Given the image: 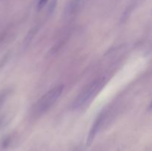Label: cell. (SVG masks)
Here are the masks:
<instances>
[{"label":"cell","instance_id":"obj_1","mask_svg":"<svg viewBox=\"0 0 152 151\" xmlns=\"http://www.w3.org/2000/svg\"><path fill=\"white\" fill-rule=\"evenodd\" d=\"M105 81V79L104 77H100L90 83L74 101L72 105L73 109H79L91 100L92 98L94 97L97 93L102 90Z\"/></svg>","mask_w":152,"mask_h":151},{"label":"cell","instance_id":"obj_2","mask_svg":"<svg viewBox=\"0 0 152 151\" xmlns=\"http://www.w3.org/2000/svg\"><path fill=\"white\" fill-rule=\"evenodd\" d=\"M64 90L63 85H58L45 93L38 100L36 104V111L39 114H43L47 112L59 99Z\"/></svg>","mask_w":152,"mask_h":151},{"label":"cell","instance_id":"obj_3","mask_svg":"<svg viewBox=\"0 0 152 151\" xmlns=\"http://www.w3.org/2000/svg\"><path fill=\"white\" fill-rule=\"evenodd\" d=\"M105 117V113L104 112L101 113L99 114V116L97 117V118L96 119V121H94L93 126H92L90 131H89L88 136L87 140H86V146L87 147H90L91 145L92 144L95 137H96V134H97V133L99 132V128H100L101 126H102V122H103Z\"/></svg>","mask_w":152,"mask_h":151},{"label":"cell","instance_id":"obj_4","mask_svg":"<svg viewBox=\"0 0 152 151\" xmlns=\"http://www.w3.org/2000/svg\"><path fill=\"white\" fill-rule=\"evenodd\" d=\"M82 0H71L70 1L69 4H68V13H72L75 11L77 9V7H79L80 4V1Z\"/></svg>","mask_w":152,"mask_h":151},{"label":"cell","instance_id":"obj_5","mask_svg":"<svg viewBox=\"0 0 152 151\" xmlns=\"http://www.w3.org/2000/svg\"><path fill=\"white\" fill-rule=\"evenodd\" d=\"M9 93V92L7 91H3L1 93H0V110H1V107H2L3 104L4 103L6 100V98H7V94Z\"/></svg>","mask_w":152,"mask_h":151},{"label":"cell","instance_id":"obj_6","mask_svg":"<svg viewBox=\"0 0 152 151\" xmlns=\"http://www.w3.org/2000/svg\"><path fill=\"white\" fill-rule=\"evenodd\" d=\"M56 4H57V0H51L50 4H49L48 7V12L49 13H52L53 12V10H55L56 7Z\"/></svg>","mask_w":152,"mask_h":151},{"label":"cell","instance_id":"obj_7","mask_svg":"<svg viewBox=\"0 0 152 151\" xmlns=\"http://www.w3.org/2000/svg\"><path fill=\"white\" fill-rule=\"evenodd\" d=\"M34 36V29H33L30 31V33L28 34V36H27V38H25V44H26V45H28V44H29L30 41L32 40Z\"/></svg>","mask_w":152,"mask_h":151},{"label":"cell","instance_id":"obj_8","mask_svg":"<svg viewBox=\"0 0 152 151\" xmlns=\"http://www.w3.org/2000/svg\"><path fill=\"white\" fill-rule=\"evenodd\" d=\"M48 1V0H39L38 4H37V10H41L42 9L44 8Z\"/></svg>","mask_w":152,"mask_h":151},{"label":"cell","instance_id":"obj_9","mask_svg":"<svg viewBox=\"0 0 152 151\" xmlns=\"http://www.w3.org/2000/svg\"><path fill=\"white\" fill-rule=\"evenodd\" d=\"M10 138L9 137H6L4 138V139H3L2 142H1V147H2L3 148H6L8 147L9 144H10Z\"/></svg>","mask_w":152,"mask_h":151}]
</instances>
